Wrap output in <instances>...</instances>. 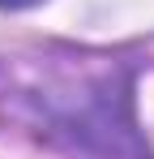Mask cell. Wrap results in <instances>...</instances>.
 Segmentation results:
<instances>
[{"label": "cell", "instance_id": "cell-1", "mask_svg": "<svg viewBox=\"0 0 154 159\" xmlns=\"http://www.w3.org/2000/svg\"><path fill=\"white\" fill-rule=\"evenodd\" d=\"M133 78L116 56L47 48L0 65V107L81 159H146L133 129Z\"/></svg>", "mask_w": 154, "mask_h": 159}, {"label": "cell", "instance_id": "cell-2", "mask_svg": "<svg viewBox=\"0 0 154 159\" xmlns=\"http://www.w3.org/2000/svg\"><path fill=\"white\" fill-rule=\"evenodd\" d=\"M30 4H43V0H0V9H30Z\"/></svg>", "mask_w": 154, "mask_h": 159}]
</instances>
